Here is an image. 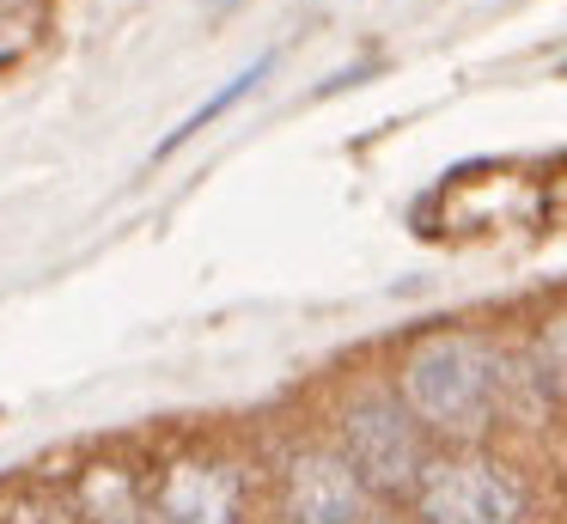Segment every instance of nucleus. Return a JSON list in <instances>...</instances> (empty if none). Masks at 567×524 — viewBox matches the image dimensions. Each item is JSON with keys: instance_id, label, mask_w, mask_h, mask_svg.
<instances>
[{"instance_id": "obj_1", "label": "nucleus", "mask_w": 567, "mask_h": 524, "mask_svg": "<svg viewBox=\"0 0 567 524\" xmlns=\"http://www.w3.org/2000/svg\"><path fill=\"white\" fill-rule=\"evenodd\" d=\"M501 402V360L476 336H427L403 360V409L433 433H482Z\"/></svg>"}, {"instance_id": "obj_2", "label": "nucleus", "mask_w": 567, "mask_h": 524, "mask_svg": "<svg viewBox=\"0 0 567 524\" xmlns=\"http://www.w3.org/2000/svg\"><path fill=\"white\" fill-rule=\"evenodd\" d=\"M415 500L427 524H518L525 518L518 482L501 463H482V458L427 463L415 482Z\"/></svg>"}, {"instance_id": "obj_3", "label": "nucleus", "mask_w": 567, "mask_h": 524, "mask_svg": "<svg viewBox=\"0 0 567 524\" xmlns=\"http://www.w3.org/2000/svg\"><path fill=\"white\" fill-rule=\"evenodd\" d=\"M342 439H348V470L360 482L384 487V494L415 487L421 470H427L421 463V439H415V414L391 397H360L342 421Z\"/></svg>"}, {"instance_id": "obj_4", "label": "nucleus", "mask_w": 567, "mask_h": 524, "mask_svg": "<svg viewBox=\"0 0 567 524\" xmlns=\"http://www.w3.org/2000/svg\"><path fill=\"white\" fill-rule=\"evenodd\" d=\"M287 518L293 524H354L360 518V475L336 451H306L287 470Z\"/></svg>"}, {"instance_id": "obj_5", "label": "nucleus", "mask_w": 567, "mask_h": 524, "mask_svg": "<svg viewBox=\"0 0 567 524\" xmlns=\"http://www.w3.org/2000/svg\"><path fill=\"white\" fill-rule=\"evenodd\" d=\"M238 475L226 463H172L159 482V518L165 524H238Z\"/></svg>"}, {"instance_id": "obj_6", "label": "nucleus", "mask_w": 567, "mask_h": 524, "mask_svg": "<svg viewBox=\"0 0 567 524\" xmlns=\"http://www.w3.org/2000/svg\"><path fill=\"white\" fill-rule=\"evenodd\" d=\"M269 73H275V49H262V55H257V61H245V68H238L233 80L220 85V92H208V97H202V104L189 110V116L177 122V129L165 134L159 146H153V158H172V153H177V146H184V141H196V134L208 129V122H220V116H226V110H233V104H245V97L257 92V85L269 80Z\"/></svg>"}, {"instance_id": "obj_7", "label": "nucleus", "mask_w": 567, "mask_h": 524, "mask_svg": "<svg viewBox=\"0 0 567 524\" xmlns=\"http://www.w3.org/2000/svg\"><path fill=\"white\" fill-rule=\"evenodd\" d=\"M543 353H549V366H555V372L567 378V311L555 317L549 329H543Z\"/></svg>"}, {"instance_id": "obj_8", "label": "nucleus", "mask_w": 567, "mask_h": 524, "mask_svg": "<svg viewBox=\"0 0 567 524\" xmlns=\"http://www.w3.org/2000/svg\"><path fill=\"white\" fill-rule=\"evenodd\" d=\"M367 73H372V68H342V73H330V80L318 85V97H330V92H348V85H360Z\"/></svg>"}, {"instance_id": "obj_9", "label": "nucleus", "mask_w": 567, "mask_h": 524, "mask_svg": "<svg viewBox=\"0 0 567 524\" xmlns=\"http://www.w3.org/2000/svg\"><path fill=\"white\" fill-rule=\"evenodd\" d=\"M208 7H233V0H208Z\"/></svg>"}]
</instances>
